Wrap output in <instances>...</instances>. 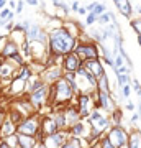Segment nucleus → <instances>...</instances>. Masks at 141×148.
<instances>
[{
  "mask_svg": "<svg viewBox=\"0 0 141 148\" xmlns=\"http://www.w3.org/2000/svg\"><path fill=\"white\" fill-rule=\"evenodd\" d=\"M131 27H133V28L136 30V33H138V35H141V20L133 21V23H131Z\"/></svg>",
  "mask_w": 141,
  "mask_h": 148,
  "instance_id": "28",
  "label": "nucleus"
},
{
  "mask_svg": "<svg viewBox=\"0 0 141 148\" xmlns=\"http://www.w3.org/2000/svg\"><path fill=\"white\" fill-rule=\"evenodd\" d=\"M49 45H51L52 54H69L74 49L76 40L67 30L58 28L49 35Z\"/></svg>",
  "mask_w": 141,
  "mask_h": 148,
  "instance_id": "1",
  "label": "nucleus"
},
{
  "mask_svg": "<svg viewBox=\"0 0 141 148\" xmlns=\"http://www.w3.org/2000/svg\"><path fill=\"white\" fill-rule=\"evenodd\" d=\"M104 12H105V7H104V5H100V3H97V5L94 7V13H95L97 16H100L102 13H104Z\"/></svg>",
  "mask_w": 141,
  "mask_h": 148,
  "instance_id": "26",
  "label": "nucleus"
},
{
  "mask_svg": "<svg viewBox=\"0 0 141 148\" xmlns=\"http://www.w3.org/2000/svg\"><path fill=\"white\" fill-rule=\"evenodd\" d=\"M12 16V12L8 10V8H3V10L0 12V18H2V20H5V18H10Z\"/></svg>",
  "mask_w": 141,
  "mask_h": 148,
  "instance_id": "27",
  "label": "nucleus"
},
{
  "mask_svg": "<svg viewBox=\"0 0 141 148\" xmlns=\"http://www.w3.org/2000/svg\"><path fill=\"white\" fill-rule=\"evenodd\" d=\"M138 110H140V120H141V102H140V106H138Z\"/></svg>",
  "mask_w": 141,
  "mask_h": 148,
  "instance_id": "42",
  "label": "nucleus"
},
{
  "mask_svg": "<svg viewBox=\"0 0 141 148\" xmlns=\"http://www.w3.org/2000/svg\"><path fill=\"white\" fill-rule=\"evenodd\" d=\"M128 148H141V133L133 132L128 140Z\"/></svg>",
  "mask_w": 141,
  "mask_h": 148,
  "instance_id": "18",
  "label": "nucleus"
},
{
  "mask_svg": "<svg viewBox=\"0 0 141 148\" xmlns=\"http://www.w3.org/2000/svg\"><path fill=\"white\" fill-rule=\"evenodd\" d=\"M102 148H115V147L110 143L108 138H104V140H102Z\"/></svg>",
  "mask_w": 141,
  "mask_h": 148,
  "instance_id": "31",
  "label": "nucleus"
},
{
  "mask_svg": "<svg viewBox=\"0 0 141 148\" xmlns=\"http://www.w3.org/2000/svg\"><path fill=\"white\" fill-rule=\"evenodd\" d=\"M77 13H79V15H85V13H87V8H79Z\"/></svg>",
  "mask_w": 141,
  "mask_h": 148,
  "instance_id": "37",
  "label": "nucleus"
},
{
  "mask_svg": "<svg viewBox=\"0 0 141 148\" xmlns=\"http://www.w3.org/2000/svg\"><path fill=\"white\" fill-rule=\"evenodd\" d=\"M35 148H46V145H44V143H38Z\"/></svg>",
  "mask_w": 141,
  "mask_h": 148,
  "instance_id": "39",
  "label": "nucleus"
},
{
  "mask_svg": "<svg viewBox=\"0 0 141 148\" xmlns=\"http://www.w3.org/2000/svg\"><path fill=\"white\" fill-rule=\"evenodd\" d=\"M121 89V99H128L130 97V94H131V86L130 84H126V86H123V87H120Z\"/></svg>",
  "mask_w": 141,
  "mask_h": 148,
  "instance_id": "25",
  "label": "nucleus"
},
{
  "mask_svg": "<svg viewBox=\"0 0 141 148\" xmlns=\"http://www.w3.org/2000/svg\"><path fill=\"white\" fill-rule=\"evenodd\" d=\"M16 132L20 135H28V137H33L35 133L38 132V119L36 117H30V119H25L18 125V130Z\"/></svg>",
  "mask_w": 141,
  "mask_h": 148,
  "instance_id": "4",
  "label": "nucleus"
},
{
  "mask_svg": "<svg viewBox=\"0 0 141 148\" xmlns=\"http://www.w3.org/2000/svg\"><path fill=\"white\" fill-rule=\"evenodd\" d=\"M138 120H140V114H133V117H131V123H138Z\"/></svg>",
  "mask_w": 141,
  "mask_h": 148,
  "instance_id": "35",
  "label": "nucleus"
},
{
  "mask_svg": "<svg viewBox=\"0 0 141 148\" xmlns=\"http://www.w3.org/2000/svg\"><path fill=\"white\" fill-rule=\"evenodd\" d=\"M5 3H7V0H0V8H2V7L5 5Z\"/></svg>",
  "mask_w": 141,
  "mask_h": 148,
  "instance_id": "41",
  "label": "nucleus"
},
{
  "mask_svg": "<svg viewBox=\"0 0 141 148\" xmlns=\"http://www.w3.org/2000/svg\"><path fill=\"white\" fill-rule=\"evenodd\" d=\"M116 81H118V86L123 87V86H126V84L131 82V77L128 76V74H120V76H116Z\"/></svg>",
  "mask_w": 141,
  "mask_h": 148,
  "instance_id": "22",
  "label": "nucleus"
},
{
  "mask_svg": "<svg viewBox=\"0 0 141 148\" xmlns=\"http://www.w3.org/2000/svg\"><path fill=\"white\" fill-rule=\"evenodd\" d=\"M15 54H18V46L15 45V41L7 43V46L3 48V56H5V58H12V56H15Z\"/></svg>",
  "mask_w": 141,
  "mask_h": 148,
  "instance_id": "19",
  "label": "nucleus"
},
{
  "mask_svg": "<svg viewBox=\"0 0 141 148\" xmlns=\"http://www.w3.org/2000/svg\"><path fill=\"white\" fill-rule=\"evenodd\" d=\"M18 145L20 148H35L36 147V142L33 137H28V135H18Z\"/></svg>",
  "mask_w": 141,
  "mask_h": 148,
  "instance_id": "16",
  "label": "nucleus"
},
{
  "mask_svg": "<svg viewBox=\"0 0 141 148\" xmlns=\"http://www.w3.org/2000/svg\"><path fill=\"white\" fill-rule=\"evenodd\" d=\"M107 138L110 140V143L115 148H128V140H130V135L126 133L125 128H121L120 125H115L112 127L107 133Z\"/></svg>",
  "mask_w": 141,
  "mask_h": 148,
  "instance_id": "3",
  "label": "nucleus"
},
{
  "mask_svg": "<svg viewBox=\"0 0 141 148\" xmlns=\"http://www.w3.org/2000/svg\"><path fill=\"white\" fill-rule=\"evenodd\" d=\"M76 54L80 58V61H82V59L89 61V59H97L99 51H97V48H95L94 45H80V46L77 48Z\"/></svg>",
  "mask_w": 141,
  "mask_h": 148,
  "instance_id": "7",
  "label": "nucleus"
},
{
  "mask_svg": "<svg viewBox=\"0 0 141 148\" xmlns=\"http://www.w3.org/2000/svg\"><path fill=\"white\" fill-rule=\"evenodd\" d=\"M74 94V87L71 86L66 77H61V79L52 86L51 89V95H49V101L54 102V104H63V102H67Z\"/></svg>",
  "mask_w": 141,
  "mask_h": 148,
  "instance_id": "2",
  "label": "nucleus"
},
{
  "mask_svg": "<svg viewBox=\"0 0 141 148\" xmlns=\"http://www.w3.org/2000/svg\"><path fill=\"white\" fill-rule=\"evenodd\" d=\"M48 94H49V90H48L46 86H41V87H38L36 90H33L31 95H30V101H31L33 106H41L43 102L48 99Z\"/></svg>",
  "mask_w": 141,
  "mask_h": 148,
  "instance_id": "9",
  "label": "nucleus"
},
{
  "mask_svg": "<svg viewBox=\"0 0 141 148\" xmlns=\"http://www.w3.org/2000/svg\"><path fill=\"white\" fill-rule=\"evenodd\" d=\"M0 148H10V145H8V143H2V145H0Z\"/></svg>",
  "mask_w": 141,
  "mask_h": 148,
  "instance_id": "38",
  "label": "nucleus"
},
{
  "mask_svg": "<svg viewBox=\"0 0 141 148\" xmlns=\"http://www.w3.org/2000/svg\"><path fill=\"white\" fill-rule=\"evenodd\" d=\"M126 110L135 112V104H133V102H128V104H126Z\"/></svg>",
  "mask_w": 141,
  "mask_h": 148,
  "instance_id": "34",
  "label": "nucleus"
},
{
  "mask_svg": "<svg viewBox=\"0 0 141 148\" xmlns=\"http://www.w3.org/2000/svg\"><path fill=\"white\" fill-rule=\"evenodd\" d=\"M89 107H90V95L80 94L79 95V114H80V117L89 115Z\"/></svg>",
  "mask_w": 141,
  "mask_h": 148,
  "instance_id": "13",
  "label": "nucleus"
},
{
  "mask_svg": "<svg viewBox=\"0 0 141 148\" xmlns=\"http://www.w3.org/2000/svg\"><path fill=\"white\" fill-rule=\"evenodd\" d=\"M44 77H46V79H49V81H56V82H58V81L61 79V69H59V68L49 69Z\"/></svg>",
  "mask_w": 141,
  "mask_h": 148,
  "instance_id": "21",
  "label": "nucleus"
},
{
  "mask_svg": "<svg viewBox=\"0 0 141 148\" xmlns=\"http://www.w3.org/2000/svg\"><path fill=\"white\" fill-rule=\"evenodd\" d=\"M113 120H115L116 125H120L121 123V112L120 110H115V114H113Z\"/></svg>",
  "mask_w": 141,
  "mask_h": 148,
  "instance_id": "30",
  "label": "nucleus"
},
{
  "mask_svg": "<svg viewBox=\"0 0 141 148\" xmlns=\"http://www.w3.org/2000/svg\"><path fill=\"white\" fill-rule=\"evenodd\" d=\"M113 2H115V5L120 8V12L123 13V15L130 16L131 8H130V2H128V0H113Z\"/></svg>",
  "mask_w": 141,
  "mask_h": 148,
  "instance_id": "17",
  "label": "nucleus"
},
{
  "mask_svg": "<svg viewBox=\"0 0 141 148\" xmlns=\"http://www.w3.org/2000/svg\"><path fill=\"white\" fill-rule=\"evenodd\" d=\"M110 18H112V15H110V13H102V15L99 16V21H100V23H107Z\"/></svg>",
  "mask_w": 141,
  "mask_h": 148,
  "instance_id": "29",
  "label": "nucleus"
},
{
  "mask_svg": "<svg viewBox=\"0 0 141 148\" xmlns=\"http://www.w3.org/2000/svg\"><path fill=\"white\" fill-rule=\"evenodd\" d=\"M71 133L72 135H76V137H85L87 133H89V128H87V125H85V122H77L76 125H72V130H71Z\"/></svg>",
  "mask_w": 141,
  "mask_h": 148,
  "instance_id": "15",
  "label": "nucleus"
},
{
  "mask_svg": "<svg viewBox=\"0 0 141 148\" xmlns=\"http://www.w3.org/2000/svg\"><path fill=\"white\" fill-rule=\"evenodd\" d=\"M138 40H140V45H141V35H140V38H138Z\"/></svg>",
  "mask_w": 141,
  "mask_h": 148,
  "instance_id": "43",
  "label": "nucleus"
},
{
  "mask_svg": "<svg viewBox=\"0 0 141 148\" xmlns=\"http://www.w3.org/2000/svg\"><path fill=\"white\" fill-rule=\"evenodd\" d=\"M84 68L87 69L94 77H102V76H105L104 68H102V64H100L97 59H89V61H85V63H84Z\"/></svg>",
  "mask_w": 141,
  "mask_h": 148,
  "instance_id": "10",
  "label": "nucleus"
},
{
  "mask_svg": "<svg viewBox=\"0 0 141 148\" xmlns=\"http://www.w3.org/2000/svg\"><path fill=\"white\" fill-rule=\"evenodd\" d=\"M67 142V132H56L54 135H48L44 138L46 148H61Z\"/></svg>",
  "mask_w": 141,
  "mask_h": 148,
  "instance_id": "5",
  "label": "nucleus"
},
{
  "mask_svg": "<svg viewBox=\"0 0 141 148\" xmlns=\"http://www.w3.org/2000/svg\"><path fill=\"white\" fill-rule=\"evenodd\" d=\"M82 68V61L76 53H69L64 58V69L67 73H77V69Z\"/></svg>",
  "mask_w": 141,
  "mask_h": 148,
  "instance_id": "8",
  "label": "nucleus"
},
{
  "mask_svg": "<svg viewBox=\"0 0 141 148\" xmlns=\"http://www.w3.org/2000/svg\"><path fill=\"white\" fill-rule=\"evenodd\" d=\"M61 148H80V140L77 138H72V140H67V142L64 143Z\"/></svg>",
  "mask_w": 141,
  "mask_h": 148,
  "instance_id": "23",
  "label": "nucleus"
},
{
  "mask_svg": "<svg viewBox=\"0 0 141 148\" xmlns=\"http://www.w3.org/2000/svg\"><path fill=\"white\" fill-rule=\"evenodd\" d=\"M97 106L105 109V110H115V107H113V102L110 99V92H99V101H97Z\"/></svg>",
  "mask_w": 141,
  "mask_h": 148,
  "instance_id": "12",
  "label": "nucleus"
},
{
  "mask_svg": "<svg viewBox=\"0 0 141 148\" xmlns=\"http://www.w3.org/2000/svg\"><path fill=\"white\" fill-rule=\"evenodd\" d=\"M41 125H43V132L46 133V135H54V133L58 132V128L59 125L56 123V120H54V117H44L41 122Z\"/></svg>",
  "mask_w": 141,
  "mask_h": 148,
  "instance_id": "11",
  "label": "nucleus"
},
{
  "mask_svg": "<svg viewBox=\"0 0 141 148\" xmlns=\"http://www.w3.org/2000/svg\"><path fill=\"white\" fill-rule=\"evenodd\" d=\"M13 130H15V125H13V122L12 120H7L3 125H2V137H10V135H13Z\"/></svg>",
  "mask_w": 141,
  "mask_h": 148,
  "instance_id": "20",
  "label": "nucleus"
},
{
  "mask_svg": "<svg viewBox=\"0 0 141 148\" xmlns=\"http://www.w3.org/2000/svg\"><path fill=\"white\" fill-rule=\"evenodd\" d=\"M133 5H135L136 12H138V13H141V0H135V2H133Z\"/></svg>",
  "mask_w": 141,
  "mask_h": 148,
  "instance_id": "33",
  "label": "nucleus"
},
{
  "mask_svg": "<svg viewBox=\"0 0 141 148\" xmlns=\"http://www.w3.org/2000/svg\"><path fill=\"white\" fill-rule=\"evenodd\" d=\"M26 2H28V3H31V5H36V3H38L36 0H26Z\"/></svg>",
  "mask_w": 141,
  "mask_h": 148,
  "instance_id": "40",
  "label": "nucleus"
},
{
  "mask_svg": "<svg viewBox=\"0 0 141 148\" xmlns=\"http://www.w3.org/2000/svg\"><path fill=\"white\" fill-rule=\"evenodd\" d=\"M95 20H97V15H95L94 12H92V13H90V15L87 16V25H92V23H94Z\"/></svg>",
  "mask_w": 141,
  "mask_h": 148,
  "instance_id": "32",
  "label": "nucleus"
},
{
  "mask_svg": "<svg viewBox=\"0 0 141 148\" xmlns=\"http://www.w3.org/2000/svg\"><path fill=\"white\" fill-rule=\"evenodd\" d=\"M7 143L10 145V148H13V147H20L18 145V135H10V137H7Z\"/></svg>",
  "mask_w": 141,
  "mask_h": 148,
  "instance_id": "24",
  "label": "nucleus"
},
{
  "mask_svg": "<svg viewBox=\"0 0 141 148\" xmlns=\"http://www.w3.org/2000/svg\"><path fill=\"white\" fill-rule=\"evenodd\" d=\"M89 122L92 123V128H97V130H100V132H104L105 128H108V125H110V119L104 117L99 110H94L92 114H90Z\"/></svg>",
  "mask_w": 141,
  "mask_h": 148,
  "instance_id": "6",
  "label": "nucleus"
},
{
  "mask_svg": "<svg viewBox=\"0 0 141 148\" xmlns=\"http://www.w3.org/2000/svg\"><path fill=\"white\" fill-rule=\"evenodd\" d=\"M26 35H28V38L30 40H33V41H44L46 40V36L43 35V32H41V28L38 27V25H33V27H30V30L26 32Z\"/></svg>",
  "mask_w": 141,
  "mask_h": 148,
  "instance_id": "14",
  "label": "nucleus"
},
{
  "mask_svg": "<svg viewBox=\"0 0 141 148\" xmlns=\"http://www.w3.org/2000/svg\"><path fill=\"white\" fill-rule=\"evenodd\" d=\"M21 10H23V3L18 2V5H16V13H21Z\"/></svg>",
  "mask_w": 141,
  "mask_h": 148,
  "instance_id": "36",
  "label": "nucleus"
}]
</instances>
